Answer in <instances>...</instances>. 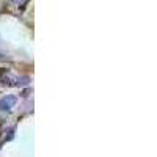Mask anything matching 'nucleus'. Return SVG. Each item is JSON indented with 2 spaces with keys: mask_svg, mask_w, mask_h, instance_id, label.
Listing matches in <instances>:
<instances>
[{
  "mask_svg": "<svg viewBox=\"0 0 157 157\" xmlns=\"http://www.w3.org/2000/svg\"><path fill=\"white\" fill-rule=\"evenodd\" d=\"M6 74V69H0V77H2V75H5Z\"/></svg>",
  "mask_w": 157,
  "mask_h": 157,
  "instance_id": "2",
  "label": "nucleus"
},
{
  "mask_svg": "<svg viewBox=\"0 0 157 157\" xmlns=\"http://www.w3.org/2000/svg\"><path fill=\"white\" fill-rule=\"evenodd\" d=\"M14 104H16L14 96H6V98L0 99V110H8L11 107H14Z\"/></svg>",
  "mask_w": 157,
  "mask_h": 157,
  "instance_id": "1",
  "label": "nucleus"
}]
</instances>
